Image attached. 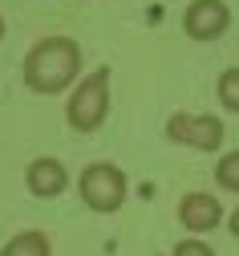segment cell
<instances>
[{
    "instance_id": "6da1fadb",
    "label": "cell",
    "mask_w": 239,
    "mask_h": 256,
    "mask_svg": "<svg viewBox=\"0 0 239 256\" xmlns=\"http://www.w3.org/2000/svg\"><path fill=\"white\" fill-rule=\"evenodd\" d=\"M81 74V45L73 37H41L24 53V86L32 94H65Z\"/></svg>"
},
{
    "instance_id": "7a4b0ae2",
    "label": "cell",
    "mask_w": 239,
    "mask_h": 256,
    "mask_svg": "<svg viewBox=\"0 0 239 256\" xmlns=\"http://www.w3.org/2000/svg\"><path fill=\"white\" fill-rule=\"evenodd\" d=\"M110 118V66H101L93 74H85L73 94L65 98V122L77 134H93L101 130V122Z\"/></svg>"
},
{
    "instance_id": "3957f363",
    "label": "cell",
    "mask_w": 239,
    "mask_h": 256,
    "mask_svg": "<svg viewBox=\"0 0 239 256\" xmlns=\"http://www.w3.org/2000/svg\"><path fill=\"white\" fill-rule=\"evenodd\" d=\"M77 191H81V204L89 212L114 216V212H122V204L130 196V183H126V171L114 163H89L77 179Z\"/></svg>"
},
{
    "instance_id": "277c9868",
    "label": "cell",
    "mask_w": 239,
    "mask_h": 256,
    "mask_svg": "<svg viewBox=\"0 0 239 256\" xmlns=\"http://www.w3.org/2000/svg\"><path fill=\"white\" fill-rule=\"evenodd\" d=\"M223 122L215 114H191V110H179L166 118V138L179 142V146H191V150H219L223 146Z\"/></svg>"
},
{
    "instance_id": "5b68a950",
    "label": "cell",
    "mask_w": 239,
    "mask_h": 256,
    "mask_svg": "<svg viewBox=\"0 0 239 256\" xmlns=\"http://www.w3.org/2000/svg\"><path fill=\"white\" fill-rule=\"evenodd\" d=\"M231 24L227 0H191L183 12V33L191 41H219Z\"/></svg>"
},
{
    "instance_id": "8992f818",
    "label": "cell",
    "mask_w": 239,
    "mask_h": 256,
    "mask_svg": "<svg viewBox=\"0 0 239 256\" xmlns=\"http://www.w3.org/2000/svg\"><path fill=\"white\" fill-rule=\"evenodd\" d=\"M179 224L191 232V236H203L223 224V204L219 196H207V191H187L179 200Z\"/></svg>"
},
{
    "instance_id": "52a82bcc",
    "label": "cell",
    "mask_w": 239,
    "mask_h": 256,
    "mask_svg": "<svg viewBox=\"0 0 239 256\" xmlns=\"http://www.w3.org/2000/svg\"><path fill=\"white\" fill-rule=\"evenodd\" d=\"M24 187H28V196H37V200H57L65 196V187H69V171H65L61 158H32L28 171H24Z\"/></svg>"
},
{
    "instance_id": "ba28073f",
    "label": "cell",
    "mask_w": 239,
    "mask_h": 256,
    "mask_svg": "<svg viewBox=\"0 0 239 256\" xmlns=\"http://www.w3.org/2000/svg\"><path fill=\"white\" fill-rule=\"evenodd\" d=\"M0 256H53V244L45 232L28 228V232H16L4 248H0Z\"/></svg>"
},
{
    "instance_id": "9c48e42d",
    "label": "cell",
    "mask_w": 239,
    "mask_h": 256,
    "mask_svg": "<svg viewBox=\"0 0 239 256\" xmlns=\"http://www.w3.org/2000/svg\"><path fill=\"white\" fill-rule=\"evenodd\" d=\"M215 94H219V106H223L227 114H239V66H231V70L219 74Z\"/></svg>"
},
{
    "instance_id": "30bf717a",
    "label": "cell",
    "mask_w": 239,
    "mask_h": 256,
    "mask_svg": "<svg viewBox=\"0 0 239 256\" xmlns=\"http://www.w3.org/2000/svg\"><path fill=\"white\" fill-rule=\"evenodd\" d=\"M215 183L231 196H239V150H227L219 163H215Z\"/></svg>"
},
{
    "instance_id": "8fae6325",
    "label": "cell",
    "mask_w": 239,
    "mask_h": 256,
    "mask_svg": "<svg viewBox=\"0 0 239 256\" xmlns=\"http://www.w3.org/2000/svg\"><path fill=\"white\" fill-rule=\"evenodd\" d=\"M175 256H215V248H207L199 236H187V240L175 244Z\"/></svg>"
},
{
    "instance_id": "7c38bea8",
    "label": "cell",
    "mask_w": 239,
    "mask_h": 256,
    "mask_svg": "<svg viewBox=\"0 0 239 256\" xmlns=\"http://www.w3.org/2000/svg\"><path fill=\"white\" fill-rule=\"evenodd\" d=\"M227 224H231V236H235V240H239V208H235V212H231V220H227Z\"/></svg>"
},
{
    "instance_id": "4fadbf2b",
    "label": "cell",
    "mask_w": 239,
    "mask_h": 256,
    "mask_svg": "<svg viewBox=\"0 0 239 256\" xmlns=\"http://www.w3.org/2000/svg\"><path fill=\"white\" fill-rule=\"evenodd\" d=\"M0 41H4V16H0Z\"/></svg>"
}]
</instances>
